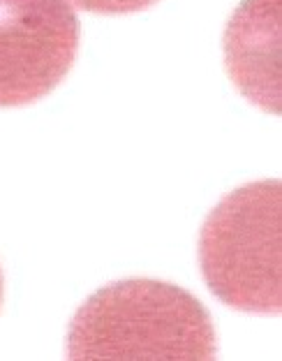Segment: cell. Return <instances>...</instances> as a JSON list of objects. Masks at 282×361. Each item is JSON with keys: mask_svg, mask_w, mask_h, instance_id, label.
Here are the masks:
<instances>
[{"mask_svg": "<svg viewBox=\"0 0 282 361\" xmlns=\"http://www.w3.org/2000/svg\"><path fill=\"white\" fill-rule=\"evenodd\" d=\"M70 359H213L218 334L183 287L132 278L97 290L74 313Z\"/></svg>", "mask_w": 282, "mask_h": 361, "instance_id": "cell-1", "label": "cell"}, {"mask_svg": "<svg viewBox=\"0 0 282 361\" xmlns=\"http://www.w3.org/2000/svg\"><path fill=\"white\" fill-rule=\"evenodd\" d=\"M282 185L255 180L229 192L199 234V267L213 297L252 315L282 310Z\"/></svg>", "mask_w": 282, "mask_h": 361, "instance_id": "cell-2", "label": "cell"}, {"mask_svg": "<svg viewBox=\"0 0 282 361\" xmlns=\"http://www.w3.org/2000/svg\"><path fill=\"white\" fill-rule=\"evenodd\" d=\"M77 49L70 0H0V106L42 100L72 70Z\"/></svg>", "mask_w": 282, "mask_h": 361, "instance_id": "cell-3", "label": "cell"}, {"mask_svg": "<svg viewBox=\"0 0 282 361\" xmlns=\"http://www.w3.org/2000/svg\"><path fill=\"white\" fill-rule=\"evenodd\" d=\"M225 65L240 95L278 116L280 97V0H243L225 30Z\"/></svg>", "mask_w": 282, "mask_h": 361, "instance_id": "cell-4", "label": "cell"}, {"mask_svg": "<svg viewBox=\"0 0 282 361\" xmlns=\"http://www.w3.org/2000/svg\"><path fill=\"white\" fill-rule=\"evenodd\" d=\"M74 10L90 14H135L153 7L157 0H70Z\"/></svg>", "mask_w": 282, "mask_h": 361, "instance_id": "cell-5", "label": "cell"}, {"mask_svg": "<svg viewBox=\"0 0 282 361\" xmlns=\"http://www.w3.org/2000/svg\"><path fill=\"white\" fill-rule=\"evenodd\" d=\"M0 303H3V271H0Z\"/></svg>", "mask_w": 282, "mask_h": 361, "instance_id": "cell-6", "label": "cell"}]
</instances>
